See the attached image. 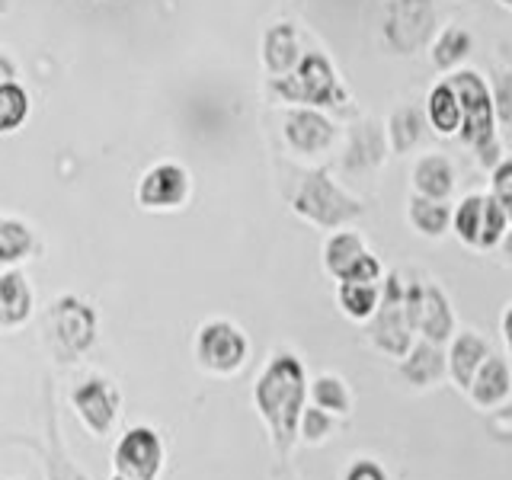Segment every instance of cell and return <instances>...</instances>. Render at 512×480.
I'll use <instances>...</instances> for the list:
<instances>
[{
	"label": "cell",
	"mask_w": 512,
	"mask_h": 480,
	"mask_svg": "<svg viewBox=\"0 0 512 480\" xmlns=\"http://www.w3.org/2000/svg\"><path fill=\"white\" fill-rule=\"evenodd\" d=\"M397 375L404 378L410 388H416V391L439 388V384L448 378L445 346L429 343V340H423V336H416L407 356L397 359Z\"/></svg>",
	"instance_id": "5bb4252c"
},
{
	"label": "cell",
	"mask_w": 512,
	"mask_h": 480,
	"mask_svg": "<svg viewBox=\"0 0 512 480\" xmlns=\"http://www.w3.org/2000/svg\"><path fill=\"white\" fill-rule=\"evenodd\" d=\"M500 7H506V10H512V0H496Z\"/></svg>",
	"instance_id": "60d3db41"
},
{
	"label": "cell",
	"mask_w": 512,
	"mask_h": 480,
	"mask_svg": "<svg viewBox=\"0 0 512 480\" xmlns=\"http://www.w3.org/2000/svg\"><path fill=\"white\" fill-rule=\"evenodd\" d=\"M29 116V93L10 80V84L0 87V135L16 132Z\"/></svg>",
	"instance_id": "4dcf8cb0"
},
{
	"label": "cell",
	"mask_w": 512,
	"mask_h": 480,
	"mask_svg": "<svg viewBox=\"0 0 512 480\" xmlns=\"http://www.w3.org/2000/svg\"><path fill=\"white\" fill-rule=\"evenodd\" d=\"M292 208H295V215L311 221L320 231H340L349 221L365 215V205L356 196H349L343 186H336L330 180V173L324 170H314L304 176L292 199Z\"/></svg>",
	"instance_id": "277c9868"
},
{
	"label": "cell",
	"mask_w": 512,
	"mask_h": 480,
	"mask_svg": "<svg viewBox=\"0 0 512 480\" xmlns=\"http://www.w3.org/2000/svg\"><path fill=\"white\" fill-rule=\"evenodd\" d=\"M13 77H16V64H13L4 52H0V87L10 84Z\"/></svg>",
	"instance_id": "ab89813d"
},
{
	"label": "cell",
	"mask_w": 512,
	"mask_h": 480,
	"mask_svg": "<svg viewBox=\"0 0 512 480\" xmlns=\"http://www.w3.org/2000/svg\"><path fill=\"white\" fill-rule=\"evenodd\" d=\"M484 205L487 192H468L458 205H452V234L461 240L464 247L477 250L480 240V221H484Z\"/></svg>",
	"instance_id": "f1b7e54d"
},
{
	"label": "cell",
	"mask_w": 512,
	"mask_h": 480,
	"mask_svg": "<svg viewBox=\"0 0 512 480\" xmlns=\"http://www.w3.org/2000/svg\"><path fill=\"white\" fill-rule=\"evenodd\" d=\"M301 39L298 29L292 23H276L266 29L263 36V64L272 77H285L295 71V64L301 61Z\"/></svg>",
	"instance_id": "d6986e66"
},
{
	"label": "cell",
	"mask_w": 512,
	"mask_h": 480,
	"mask_svg": "<svg viewBox=\"0 0 512 480\" xmlns=\"http://www.w3.org/2000/svg\"><path fill=\"white\" fill-rule=\"evenodd\" d=\"M490 196L503 208L512 224V157H503L500 164L490 170Z\"/></svg>",
	"instance_id": "836d02e7"
},
{
	"label": "cell",
	"mask_w": 512,
	"mask_h": 480,
	"mask_svg": "<svg viewBox=\"0 0 512 480\" xmlns=\"http://www.w3.org/2000/svg\"><path fill=\"white\" fill-rule=\"evenodd\" d=\"M282 132H285L288 148H292L295 154H304V157H317V154L330 151V144L336 138L333 122L320 109H314V106L288 109Z\"/></svg>",
	"instance_id": "7c38bea8"
},
{
	"label": "cell",
	"mask_w": 512,
	"mask_h": 480,
	"mask_svg": "<svg viewBox=\"0 0 512 480\" xmlns=\"http://www.w3.org/2000/svg\"><path fill=\"white\" fill-rule=\"evenodd\" d=\"M32 247H36V237H32V231L23 221L0 218V263L4 266L20 263L32 253Z\"/></svg>",
	"instance_id": "f546056e"
},
{
	"label": "cell",
	"mask_w": 512,
	"mask_h": 480,
	"mask_svg": "<svg viewBox=\"0 0 512 480\" xmlns=\"http://www.w3.org/2000/svg\"><path fill=\"white\" fill-rule=\"evenodd\" d=\"M384 279V266H381V260L375 253H362L356 263H352L349 269H346V276L340 279V282H372V285H378Z\"/></svg>",
	"instance_id": "d590c367"
},
{
	"label": "cell",
	"mask_w": 512,
	"mask_h": 480,
	"mask_svg": "<svg viewBox=\"0 0 512 480\" xmlns=\"http://www.w3.org/2000/svg\"><path fill=\"white\" fill-rule=\"evenodd\" d=\"M42 458H45V474H48V480H90L71 461L68 448H64L61 429H58V416H55L52 404L45 407V452H42Z\"/></svg>",
	"instance_id": "d4e9b609"
},
{
	"label": "cell",
	"mask_w": 512,
	"mask_h": 480,
	"mask_svg": "<svg viewBox=\"0 0 512 480\" xmlns=\"http://www.w3.org/2000/svg\"><path fill=\"white\" fill-rule=\"evenodd\" d=\"M308 404V372L295 352H276L253 384V407L269 429V442L285 461L298 442V420Z\"/></svg>",
	"instance_id": "6da1fadb"
},
{
	"label": "cell",
	"mask_w": 512,
	"mask_h": 480,
	"mask_svg": "<svg viewBox=\"0 0 512 480\" xmlns=\"http://www.w3.org/2000/svg\"><path fill=\"white\" fill-rule=\"evenodd\" d=\"M189 196V173L180 164H157L141 176L138 202L151 212L180 208Z\"/></svg>",
	"instance_id": "4fadbf2b"
},
{
	"label": "cell",
	"mask_w": 512,
	"mask_h": 480,
	"mask_svg": "<svg viewBox=\"0 0 512 480\" xmlns=\"http://www.w3.org/2000/svg\"><path fill=\"white\" fill-rule=\"evenodd\" d=\"M112 480H128V477H119V474H116V477H112Z\"/></svg>",
	"instance_id": "b9f144b4"
},
{
	"label": "cell",
	"mask_w": 512,
	"mask_h": 480,
	"mask_svg": "<svg viewBox=\"0 0 512 480\" xmlns=\"http://www.w3.org/2000/svg\"><path fill=\"white\" fill-rule=\"evenodd\" d=\"M464 394H468L471 404L484 413L500 410L503 404H509V397H512V365H509V359L490 352L487 362L477 368V375L471 378Z\"/></svg>",
	"instance_id": "2e32d148"
},
{
	"label": "cell",
	"mask_w": 512,
	"mask_h": 480,
	"mask_svg": "<svg viewBox=\"0 0 512 480\" xmlns=\"http://www.w3.org/2000/svg\"><path fill=\"white\" fill-rule=\"evenodd\" d=\"M378 298H381V282H340L336 285V304L349 320H359L365 324L368 317L375 314L378 308Z\"/></svg>",
	"instance_id": "83f0119b"
},
{
	"label": "cell",
	"mask_w": 512,
	"mask_h": 480,
	"mask_svg": "<svg viewBox=\"0 0 512 480\" xmlns=\"http://www.w3.org/2000/svg\"><path fill=\"white\" fill-rule=\"evenodd\" d=\"M343 480H391V477H388V471H384V464L378 458L359 455V458H352L346 464Z\"/></svg>",
	"instance_id": "8d00e7d4"
},
{
	"label": "cell",
	"mask_w": 512,
	"mask_h": 480,
	"mask_svg": "<svg viewBox=\"0 0 512 480\" xmlns=\"http://www.w3.org/2000/svg\"><path fill=\"white\" fill-rule=\"evenodd\" d=\"M407 221L413 224V231L426 240H442L452 231V202H436L426 196H410L407 202Z\"/></svg>",
	"instance_id": "603a6c76"
},
{
	"label": "cell",
	"mask_w": 512,
	"mask_h": 480,
	"mask_svg": "<svg viewBox=\"0 0 512 480\" xmlns=\"http://www.w3.org/2000/svg\"><path fill=\"white\" fill-rule=\"evenodd\" d=\"M474 52V32L461 23H448L436 32V39L429 42V61L436 71L452 74Z\"/></svg>",
	"instance_id": "ac0fdd59"
},
{
	"label": "cell",
	"mask_w": 512,
	"mask_h": 480,
	"mask_svg": "<svg viewBox=\"0 0 512 480\" xmlns=\"http://www.w3.org/2000/svg\"><path fill=\"white\" fill-rule=\"evenodd\" d=\"M250 356V343L240 327L231 320H205L196 333V359L205 372L234 375L244 368Z\"/></svg>",
	"instance_id": "9c48e42d"
},
{
	"label": "cell",
	"mask_w": 512,
	"mask_h": 480,
	"mask_svg": "<svg viewBox=\"0 0 512 480\" xmlns=\"http://www.w3.org/2000/svg\"><path fill=\"white\" fill-rule=\"evenodd\" d=\"M500 333H503V346L512 356V301L503 308V317H500Z\"/></svg>",
	"instance_id": "74e56055"
},
{
	"label": "cell",
	"mask_w": 512,
	"mask_h": 480,
	"mask_svg": "<svg viewBox=\"0 0 512 480\" xmlns=\"http://www.w3.org/2000/svg\"><path fill=\"white\" fill-rule=\"evenodd\" d=\"M439 32L436 0H384L381 36L394 55H420Z\"/></svg>",
	"instance_id": "5b68a950"
},
{
	"label": "cell",
	"mask_w": 512,
	"mask_h": 480,
	"mask_svg": "<svg viewBox=\"0 0 512 480\" xmlns=\"http://www.w3.org/2000/svg\"><path fill=\"white\" fill-rule=\"evenodd\" d=\"M71 407L93 436H109L119 420L122 394L106 378H87L71 391Z\"/></svg>",
	"instance_id": "8fae6325"
},
{
	"label": "cell",
	"mask_w": 512,
	"mask_h": 480,
	"mask_svg": "<svg viewBox=\"0 0 512 480\" xmlns=\"http://www.w3.org/2000/svg\"><path fill=\"white\" fill-rule=\"evenodd\" d=\"M496 253H500V260L506 266H512V224L506 228V234L500 237V244H496Z\"/></svg>",
	"instance_id": "f35d334b"
},
{
	"label": "cell",
	"mask_w": 512,
	"mask_h": 480,
	"mask_svg": "<svg viewBox=\"0 0 512 480\" xmlns=\"http://www.w3.org/2000/svg\"><path fill=\"white\" fill-rule=\"evenodd\" d=\"M96 330H100L96 311L77 295L55 298L52 308L45 314V336H48V343H52L55 356L64 362H74L84 356V352H90L96 343Z\"/></svg>",
	"instance_id": "52a82bcc"
},
{
	"label": "cell",
	"mask_w": 512,
	"mask_h": 480,
	"mask_svg": "<svg viewBox=\"0 0 512 480\" xmlns=\"http://www.w3.org/2000/svg\"><path fill=\"white\" fill-rule=\"evenodd\" d=\"M493 352L487 336H480L477 330H455L452 340L445 343V365H448V378L458 391H468L471 378L477 375V368L487 362Z\"/></svg>",
	"instance_id": "9a60e30c"
},
{
	"label": "cell",
	"mask_w": 512,
	"mask_h": 480,
	"mask_svg": "<svg viewBox=\"0 0 512 480\" xmlns=\"http://www.w3.org/2000/svg\"><path fill=\"white\" fill-rule=\"evenodd\" d=\"M336 429V416L320 410L314 404H304L301 410V420H298V439L304 445H324Z\"/></svg>",
	"instance_id": "1f68e13d"
},
{
	"label": "cell",
	"mask_w": 512,
	"mask_h": 480,
	"mask_svg": "<svg viewBox=\"0 0 512 480\" xmlns=\"http://www.w3.org/2000/svg\"><path fill=\"white\" fill-rule=\"evenodd\" d=\"M410 180H413L416 196L448 202V199H452V192H455V167H452V160H448L445 154H423L413 164Z\"/></svg>",
	"instance_id": "e0dca14e"
},
{
	"label": "cell",
	"mask_w": 512,
	"mask_h": 480,
	"mask_svg": "<svg viewBox=\"0 0 512 480\" xmlns=\"http://www.w3.org/2000/svg\"><path fill=\"white\" fill-rule=\"evenodd\" d=\"M426 112L420 106H413V103H404V106H397L391 112V119H388V144H391V151L394 154H410L420 148V141L426 135Z\"/></svg>",
	"instance_id": "cb8c5ba5"
},
{
	"label": "cell",
	"mask_w": 512,
	"mask_h": 480,
	"mask_svg": "<svg viewBox=\"0 0 512 480\" xmlns=\"http://www.w3.org/2000/svg\"><path fill=\"white\" fill-rule=\"evenodd\" d=\"M404 301L416 336L445 346L458 330L452 298L436 279H404Z\"/></svg>",
	"instance_id": "ba28073f"
},
{
	"label": "cell",
	"mask_w": 512,
	"mask_h": 480,
	"mask_svg": "<svg viewBox=\"0 0 512 480\" xmlns=\"http://www.w3.org/2000/svg\"><path fill=\"white\" fill-rule=\"evenodd\" d=\"M308 400L314 407L327 410L333 416H349L352 413V391L340 375H317L308 381Z\"/></svg>",
	"instance_id": "484cf974"
},
{
	"label": "cell",
	"mask_w": 512,
	"mask_h": 480,
	"mask_svg": "<svg viewBox=\"0 0 512 480\" xmlns=\"http://www.w3.org/2000/svg\"><path fill=\"white\" fill-rule=\"evenodd\" d=\"M112 468L128 480H157L164 468V439L151 426H135L116 442Z\"/></svg>",
	"instance_id": "30bf717a"
},
{
	"label": "cell",
	"mask_w": 512,
	"mask_h": 480,
	"mask_svg": "<svg viewBox=\"0 0 512 480\" xmlns=\"http://www.w3.org/2000/svg\"><path fill=\"white\" fill-rule=\"evenodd\" d=\"M32 314V288L23 272H0V327H23Z\"/></svg>",
	"instance_id": "ffe728a7"
},
{
	"label": "cell",
	"mask_w": 512,
	"mask_h": 480,
	"mask_svg": "<svg viewBox=\"0 0 512 480\" xmlns=\"http://www.w3.org/2000/svg\"><path fill=\"white\" fill-rule=\"evenodd\" d=\"M509 228V218L500 205H496V199L487 192V205H484V221H480V240H477V250H496V244H500V237L506 234Z\"/></svg>",
	"instance_id": "d6a6232c"
},
{
	"label": "cell",
	"mask_w": 512,
	"mask_h": 480,
	"mask_svg": "<svg viewBox=\"0 0 512 480\" xmlns=\"http://www.w3.org/2000/svg\"><path fill=\"white\" fill-rule=\"evenodd\" d=\"M346 170H375L384 164V132L375 122H359L349 132V148H346Z\"/></svg>",
	"instance_id": "44dd1931"
},
{
	"label": "cell",
	"mask_w": 512,
	"mask_h": 480,
	"mask_svg": "<svg viewBox=\"0 0 512 480\" xmlns=\"http://www.w3.org/2000/svg\"><path fill=\"white\" fill-rule=\"evenodd\" d=\"M365 324H368V343H372L381 356H388V359L407 356L416 340V330L410 324L407 301H404V272H397V269L384 272L378 308Z\"/></svg>",
	"instance_id": "3957f363"
},
{
	"label": "cell",
	"mask_w": 512,
	"mask_h": 480,
	"mask_svg": "<svg viewBox=\"0 0 512 480\" xmlns=\"http://www.w3.org/2000/svg\"><path fill=\"white\" fill-rule=\"evenodd\" d=\"M269 87L285 103H298V106L324 109V106L346 103V90L340 84V77H336V68L320 52H304L301 61L295 64V71L285 77H272Z\"/></svg>",
	"instance_id": "8992f818"
},
{
	"label": "cell",
	"mask_w": 512,
	"mask_h": 480,
	"mask_svg": "<svg viewBox=\"0 0 512 480\" xmlns=\"http://www.w3.org/2000/svg\"><path fill=\"white\" fill-rule=\"evenodd\" d=\"M493 109H496V122H503V125H512V71H503V74H496L493 80Z\"/></svg>",
	"instance_id": "e575fe53"
},
{
	"label": "cell",
	"mask_w": 512,
	"mask_h": 480,
	"mask_svg": "<svg viewBox=\"0 0 512 480\" xmlns=\"http://www.w3.org/2000/svg\"><path fill=\"white\" fill-rule=\"evenodd\" d=\"M452 84L458 106H461V141L474 151L477 164L484 170H493L503 160V141L496 132V109H493V93L490 84L480 77L474 68H458L445 77Z\"/></svg>",
	"instance_id": "7a4b0ae2"
},
{
	"label": "cell",
	"mask_w": 512,
	"mask_h": 480,
	"mask_svg": "<svg viewBox=\"0 0 512 480\" xmlns=\"http://www.w3.org/2000/svg\"><path fill=\"white\" fill-rule=\"evenodd\" d=\"M365 253V240L362 234L356 231H333L327 237V244H324V269L330 272V276L340 282L346 276V269L359 260V256Z\"/></svg>",
	"instance_id": "4316f807"
},
{
	"label": "cell",
	"mask_w": 512,
	"mask_h": 480,
	"mask_svg": "<svg viewBox=\"0 0 512 480\" xmlns=\"http://www.w3.org/2000/svg\"><path fill=\"white\" fill-rule=\"evenodd\" d=\"M423 112H426L429 128L439 138H455L458 135V128H461V106H458V96H455V90H452L448 80H439V84L426 93Z\"/></svg>",
	"instance_id": "7402d4cb"
}]
</instances>
